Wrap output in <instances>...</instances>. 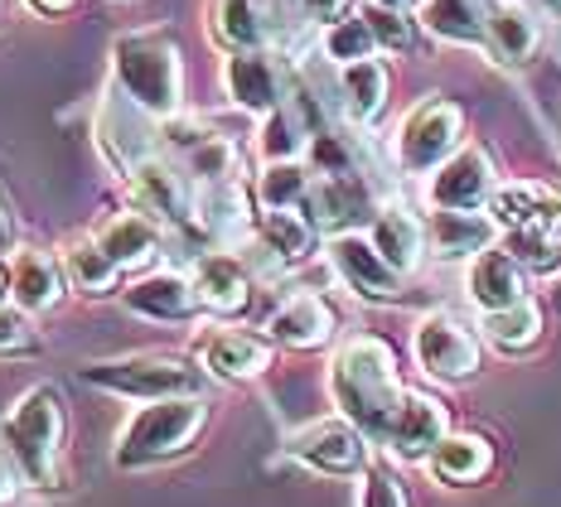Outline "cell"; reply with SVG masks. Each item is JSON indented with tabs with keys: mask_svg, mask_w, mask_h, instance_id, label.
<instances>
[{
	"mask_svg": "<svg viewBox=\"0 0 561 507\" xmlns=\"http://www.w3.org/2000/svg\"><path fill=\"white\" fill-rule=\"evenodd\" d=\"M194 286H198L204 310H214V314H242L252 304V276L238 256H224V252L204 256L194 270Z\"/></svg>",
	"mask_w": 561,
	"mask_h": 507,
	"instance_id": "21",
	"label": "cell"
},
{
	"mask_svg": "<svg viewBox=\"0 0 561 507\" xmlns=\"http://www.w3.org/2000/svg\"><path fill=\"white\" fill-rule=\"evenodd\" d=\"M214 39L224 49H262L266 25H262V5L256 0H214Z\"/></svg>",
	"mask_w": 561,
	"mask_h": 507,
	"instance_id": "33",
	"label": "cell"
},
{
	"mask_svg": "<svg viewBox=\"0 0 561 507\" xmlns=\"http://www.w3.org/2000/svg\"><path fill=\"white\" fill-rule=\"evenodd\" d=\"M431 474L446 479V483H479L494 474V445L474 430H460V435H446V440L431 450Z\"/></svg>",
	"mask_w": 561,
	"mask_h": 507,
	"instance_id": "24",
	"label": "cell"
},
{
	"mask_svg": "<svg viewBox=\"0 0 561 507\" xmlns=\"http://www.w3.org/2000/svg\"><path fill=\"white\" fill-rule=\"evenodd\" d=\"M10 242H15V222H10V208L0 204V252H10Z\"/></svg>",
	"mask_w": 561,
	"mask_h": 507,
	"instance_id": "45",
	"label": "cell"
},
{
	"mask_svg": "<svg viewBox=\"0 0 561 507\" xmlns=\"http://www.w3.org/2000/svg\"><path fill=\"white\" fill-rule=\"evenodd\" d=\"M330 392H334L339 416L354 420L368 440H388L397 411H402V401H407L392 344H382V338H373V334L348 338L330 362Z\"/></svg>",
	"mask_w": 561,
	"mask_h": 507,
	"instance_id": "1",
	"label": "cell"
},
{
	"mask_svg": "<svg viewBox=\"0 0 561 507\" xmlns=\"http://www.w3.org/2000/svg\"><path fill=\"white\" fill-rule=\"evenodd\" d=\"M334 310H330V300L324 295H310V290H300V295H290L286 304L266 320V334L276 338V344H286V348H324L334 338Z\"/></svg>",
	"mask_w": 561,
	"mask_h": 507,
	"instance_id": "19",
	"label": "cell"
},
{
	"mask_svg": "<svg viewBox=\"0 0 561 507\" xmlns=\"http://www.w3.org/2000/svg\"><path fill=\"white\" fill-rule=\"evenodd\" d=\"M190 174L198 184H228L238 180V146L228 136H208L190 150Z\"/></svg>",
	"mask_w": 561,
	"mask_h": 507,
	"instance_id": "37",
	"label": "cell"
},
{
	"mask_svg": "<svg viewBox=\"0 0 561 507\" xmlns=\"http://www.w3.org/2000/svg\"><path fill=\"white\" fill-rule=\"evenodd\" d=\"M494 194V164L479 146H460L455 155L431 174V204L436 208H484Z\"/></svg>",
	"mask_w": 561,
	"mask_h": 507,
	"instance_id": "12",
	"label": "cell"
},
{
	"mask_svg": "<svg viewBox=\"0 0 561 507\" xmlns=\"http://www.w3.org/2000/svg\"><path fill=\"white\" fill-rule=\"evenodd\" d=\"M330 262L354 295H364V300H397V276L402 270L388 266V256L373 246V238L364 242L358 232H339L330 242Z\"/></svg>",
	"mask_w": 561,
	"mask_h": 507,
	"instance_id": "10",
	"label": "cell"
},
{
	"mask_svg": "<svg viewBox=\"0 0 561 507\" xmlns=\"http://www.w3.org/2000/svg\"><path fill=\"white\" fill-rule=\"evenodd\" d=\"M310 184L314 180L300 160H272L262 170V180H256V198H262V208H300Z\"/></svg>",
	"mask_w": 561,
	"mask_h": 507,
	"instance_id": "34",
	"label": "cell"
},
{
	"mask_svg": "<svg viewBox=\"0 0 561 507\" xmlns=\"http://www.w3.org/2000/svg\"><path fill=\"white\" fill-rule=\"evenodd\" d=\"M64 280L78 295H112L122 280V266L112 262V252L98 238H73L64 246Z\"/></svg>",
	"mask_w": 561,
	"mask_h": 507,
	"instance_id": "27",
	"label": "cell"
},
{
	"mask_svg": "<svg viewBox=\"0 0 561 507\" xmlns=\"http://www.w3.org/2000/svg\"><path fill=\"white\" fill-rule=\"evenodd\" d=\"M204 368L224 382H252L272 368L276 358V338H262V334H248V329H218V334L204 338L198 348Z\"/></svg>",
	"mask_w": 561,
	"mask_h": 507,
	"instance_id": "15",
	"label": "cell"
},
{
	"mask_svg": "<svg viewBox=\"0 0 561 507\" xmlns=\"http://www.w3.org/2000/svg\"><path fill=\"white\" fill-rule=\"evenodd\" d=\"M364 507H412L392 469H364Z\"/></svg>",
	"mask_w": 561,
	"mask_h": 507,
	"instance_id": "41",
	"label": "cell"
},
{
	"mask_svg": "<svg viewBox=\"0 0 561 507\" xmlns=\"http://www.w3.org/2000/svg\"><path fill=\"white\" fill-rule=\"evenodd\" d=\"M5 290H10V270L0 266V300H5Z\"/></svg>",
	"mask_w": 561,
	"mask_h": 507,
	"instance_id": "48",
	"label": "cell"
},
{
	"mask_svg": "<svg viewBox=\"0 0 561 507\" xmlns=\"http://www.w3.org/2000/svg\"><path fill=\"white\" fill-rule=\"evenodd\" d=\"M256 228H262L266 252H276V262H306L314 252V232H320L300 208H266Z\"/></svg>",
	"mask_w": 561,
	"mask_h": 507,
	"instance_id": "30",
	"label": "cell"
},
{
	"mask_svg": "<svg viewBox=\"0 0 561 507\" xmlns=\"http://www.w3.org/2000/svg\"><path fill=\"white\" fill-rule=\"evenodd\" d=\"M533 5H537V10H547V15H557V20H561V0H533Z\"/></svg>",
	"mask_w": 561,
	"mask_h": 507,
	"instance_id": "46",
	"label": "cell"
},
{
	"mask_svg": "<svg viewBox=\"0 0 561 507\" xmlns=\"http://www.w3.org/2000/svg\"><path fill=\"white\" fill-rule=\"evenodd\" d=\"M126 310H136L140 320H160V324H184L204 310L198 286L180 270H156V276H140L136 286H126Z\"/></svg>",
	"mask_w": 561,
	"mask_h": 507,
	"instance_id": "16",
	"label": "cell"
},
{
	"mask_svg": "<svg viewBox=\"0 0 561 507\" xmlns=\"http://www.w3.org/2000/svg\"><path fill=\"white\" fill-rule=\"evenodd\" d=\"M450 435V411L440 396L431 392H407L402 411H397L392 430H388V450L397 459H431V450H436L440 440Z\"/></svg>",
	"mask_w": 561,
	"mask_h": 507,
	"instance_id": "11",
	"label": "cell"
},
{
	"mask_svg": "<svg viewBox=\"0 0 561 507\" xmlns=\"http://www.w3.org/2000/svg\"><path fill=\"white\" fill-rule=\"evenodd\" d=\"M20 483H25L20 464L10 459V450H0V507H10V503L20 498Z\"/></svg>",
	"mask_w": 561,
	"mask_h": 507,
	"instance_id": "42",
	"label": "cell"
},
{
	"mask_svg": "<svg viewBox=\"0 0 561 507\" xmlns=\"http://www.w3.org/2000/svg\"><path fill=\"white\" fill-rule=\"evenodd\" d=\"M484 338L494 348H504V353L533 348L537 338H542V310H537V300L523 295V300L508 304V310H489L484 314Z\"/></svg>",
	"mask_w": 561,
	"mask_h": 507,
	"instance_id": "31",
	"label": "cell"
},
{
	"mask_svg": "<svg viewBox=\"0 0 561 507\" xmlns=\"http://www.w3.org/2000/svg\"><path fill=\"white\" fill-rule=\"evenodd\" d=\"M537 20L528 15L523 5H513V0H494L489 5V44L484 49L494 54V64H528L537 54Z\"/></svg>",
	"mask_w": 561,
	"mask_h": 507,
	"instance_id": "25",
	"label": "cell"
},
{
	"mask_svg": "<svg viewBox=\"0 0 561 507\" xmlns=\"http://www.w3.org/2000/svg\"><path fill=\"white\" fill-rule=\"evenodd\" d=\"M204 426H208L204 396H160L126 420L122 440H116V450H112V464L116 469H150V464H160V459H174L190 450Z\"/></svg>",
	"mask_w": 561,
	"mask_h": 507,
	"instance_id": "4",
	"label": "cell"
},
{
	"mask_svg": "<svg viewBox=\"0 0 561 507\" xmlns=\"http://www.w3.org/2000/svg\"><path fill=\"white\" fill-rule=\"evenodd\" d=\"M112 68L122 92L146 116H174L184 107V64L170 30H136L112 44Z\"/></svg>",
	"mask_w": 561,
	"mask_h": 507,
	"instance_id": "2",
	"label": "cell"
},
{
	"mask_svg": "<svg viewBox=\"0 0 561 507\" xmlns=\"http://www.w3.org/2000/svg\"><path fill=\"white\" fill-rule=\"evenodd\" d=\"M416 362L426 368L431 377H440V382H465V377L479 372V338L474 329L465 320H455V314H426V320L416 324Z\"/></svg>",
	"mask_w": 561,
	"mask_h": 507,
	"instance_id": "8",
	"label": "cell"
},
{
	"mask_svg": "<svg viewBox=\"0 0 561 507\" xmlns=\"http://www.w3.org/2000/svg\"><path fill=\"white\" fill-rule=\"evenodd\" d=\"M198 222H204L208 238H232V232L248 228V194H242L238 180L228 184H204V198H198Z\"/></svg>",
	"mask_w": 561,
	"mask_h": 507,
	"instance_id": "32",
	"label": "cell"
},
{
	"mask_svg": "<svg viewBox=\"0 0 561 507\" xmlns=\"http://www.w3.org/2000/svg\"><path fill=\"white\" fill-rule=\"evenodd\" d=\"M373 246L388 256L392 270H416L421 266V252H426V228L407 214V208H382L373 218Z\"/></svg>",
	"mask_w": 561,
	"mask_h": 507,
	"instance_id": "28",
	"label": "cell"
},
{
	"mask_svg": "<svg viewBox=\"0 0 561 507\" xmlns=\"http://www.w3.org/2000/svg\"><path fill=\"white\" fill-rule=\"evenodd\" d=\"M286 454L300 459L314 474H364L368 469V435L354 420H314L286 440Z\"/></svg>",
	"mask_w": 561,
	"mask_h": 507,
	"instance_id": "7",
	"label": "cell"
},
{
	"mask_svg": "<svg viewBox=\"0 0 561 507\" xmlns=\"http://www.w3.org/2000/svg\"><path fill=\"white\" fill-rule=\"evenodd\" d=\"M34 15H68L73 10V0H25Z\"/></svg>",
	"mask_w": 561,
	"mask_h": 507,
	"instance_id": "44",
	"label": "cell"
},
{
	"mask_svg": "<svg viewBox=\"0 0 561 507\" xmlns=\"http://www.w3.org/2000/svg\"><path fill=\"white\" fill-rule=\"evenodd\" d=\"M494 228L499 222L484 218L479 208H470V214H465V208H436L426 238L436 246V256H479L494 242Z\"/></svg>",
	"mask_w": 561,
	"mask_h": 507,
	"instance_id": "23",
	"label": "cell"
},
{
	"mask_svg": "<svg viewBox=\"0 0 561 507\" xmlns=\"http://www.w3.org/2000/svg\"><path fill=\"white\" fill-rule=\"evenodd\" d=\"M300 5H306L310 20H330V25L348 15V0H300Z\"/></svg>",
	"mask_w": 561,
	"mask_h": 507,
	"instance_id": "43",
	"label": "cell"
},
{
	"mask_svg": "<svg viewBox=\"0 0 561 507\" xmlns=\"http://www.w3.org/2000/svg\"><path fill=\"white\" fill-rule=\"evenodd\" d=\"M224 82L228 97L238 102L242 112H276L280 107V68L266 58L262 49H238L224 64Z\"/></svg>",
	"mask_w": 561,
	"mask_h": 507,
	"instance_id": "20",
	"label": "cell"
},
{
	"mask_svg": "<svg viewBox=\"0 0 561 507\" xmlns=\"http://www.w3.org/2000/svg\"><path fill=\"white\" fill-rule=\"evenodd\" d=\"M508 252L523 262V270H537V276L561 270V238L557 232H537V228L508 232Z\"/></svg>",
	"mask_w": 561,
	"mask_h": 507,
	"instance_id": "38",
	"label": "cell"
},
{
	"mask_svg": "<svg viewBox=\"0 0 561 507\" xmlns=\"http://www.w3.org/2000/svg\"><path fill=\"white\" fill-rule=\"evenodd\" d=\"M373 49H378V39H373L364 15H344V20H334V25L324 30V54H330L339 68L358 64V58H373Z\"/></svg>",
	"mask_w": 561,
	"mask_h": 507,
	"instance_id": "36",
	"label": "cell"
},
{
	"mask_svg": "<svg viewBox=\"0 0 561 507\" xmlns=\"http://www.w3.org/2000/svg\"><path fill=\"white\" fill-rule=\"evenodd\" d=\"M373 5H388V10H412L416 0H373Z\"/></svg>",
	"mask_w": 561,
	"mask_h": 507,
	"instance_id": "47",
	"label": "cell"
},
{
	"mask_svg": "<svg viewBox=\"0 0 561 507\" xmlns=\"http://www.w3.org/2000/svg\"><path fill=\"white\" fill-rule=\"evenodd\" d=\"M306 140H310L306 122H300L290 107L266 112V122H262V155H266V164H272V160H300Z\"/></svg>",
	"mask_w": 561,
	"mask_h": 507,
	"instance_id": "35",
	"label": "cell"
},
{
	"mask_svg": "<svg viewBox=\"0 0 561 507\" xmlns=\"http://www.w3.org/2000/svg\"><path fill=\"white\" fill-rule=\"evenodd\" d=\"M34 353H44V338L39 329L25 320V310H5L0 304V358H34Z\"/></svg>",
	"mask_w": 561,
	"mask_h": 507,
	"instance_id": "40",
	"label": "cell"
},
{
	"mask_svg": "<svg viewBox=\"0 0 561 507\" xmlns=\"http://www.w3.org/2000/svg\"><path fill=\"white\" fill-rule=\"evenodd\" d=\"M83 382L116 396L160 401V396H204L208 368L180 358V353H131V358H102L83 368Z\"/></svg>",
	"mask_w": 561,
	"mask_h": 507,
	"instance_id": "5",
	"label": "cell"
},
{
	"mask_svg": "<svg viewBox=\"0 0 561 507\" xmlns=\"http://www.w3.org/2000/svg\"><path fill=\"white\" fill-rule=\"evenodd\" d=\"M306 218L314 222L320 232H354L358 222L378 218L373 214V198H368V184L358 174H320L306 194Z\"/></svg>",
	"mask_w": 561,
	"mask_h": 507,
	"instance_id": "9",
	"label": "cell"
},
{
	"mask_svg": "<svg viewBox=\"0 0 561 507\" xmlns=\"http://www.w3.org/2000/svg\"><path fill=\"white\" fill-rule=\"evenodd\" d=\"M64 435H68V411L54 387H34L10 406L0 420V440H5L10 459L34 488H54L58 483V459H64Z\"/></svg>",
	"mask_w": 561,
	"mask_h": 507,
	"instance_id": "3",
	"label": "cell"
},
{
	"mask_svg": "<svg viewBox=\"0 0 561 507\" xmlns=\"http://www.w3.org/2000/svg\"><path fill=\"white\" fill-rule=\"evenodd\" d=\"M421 25L446 44H489V0H421Z\"/></svg>",
	"mask_w": 561,
	"mask_h": 507,
	"instance_id": "22",
	"label": "cell"
},
{
	"mask_svg": "<svg viewBox=\"0 0 561 507\" xmlns=\"http://www.w3.org/2000/svg\"><path fill=\"white\" fill-rule=\"evenodd\" d=\"M364 20H368L373 39H378V49H388V54H412L416 49V25L407 20V10L373 5V10H364Z\"/></svg>",
	"mask_w": 561,
	"mask_h": 507,
	"instance_id": "39",
	"label": "cell"
},
{
	"mask_svg": "<svg viewBox=\"0 0 561 507\" xmlns=\"http://www.w3.org/2000/svg\"><path fill=\"white\" fill-rule=\"evenodd\" d=\"M489 214H494L499 228L508 232H523V228H537V232H561V194L537 180H513V184H494L489 194Z\"/></svg>",
	"mask_w": 561,
	"mask_h": 507,
	"instance_id": "14",
	"label": "cell"
},
{
	"mask_svg": "<svg viewBox=\"0 0 561 507\" xmlns=\"http://www.w3.org/2000/svg\"><path fill=\"white\" fill-rule=\"evenodd\" d=\"M470 300L479 310H508V304L523 300V290H528V270L523 262L508 252V246H484V252L470 262Z\"/></svg>",
	"mask_w": 561,
	"mask_h": 507,
	"instance_id": "17",
	"label": "cell"
},
{
	"mask_svg": "<svg viewBox=\"0 0 561 507\" xmlns=\"http://www.w3.org/2000/svg\"><path fill=\"white\" fill-rule=\"evenodd\" d=\"M465 140V112L450 97H426L397 131V160L407 174L440 170Z\"/></svg>",
	"mask_w": 561,
	"mask_h": 507,
	"instance_id": "6",
	"label": "cell"
},
{
	"mask_svg": "<svg viewBox=\"0 0 561 507\" xmlns=\"http://www.w3.org/2000/svg\"><path fill=\"white\" fill-rule=\"evenodd\" d=\"M64 262H54L49 252L39 246H20L10 256V300L20 304L25 314H44L64 300Z\"/></svg>",
	"mask_w": 561,
	"mask_h": 507,
	"instance_id": "18",
	"label": "cell"
},
{
	"mask_svg": "<svg viewBox=\"0 0 561 507\" xmlns=\"http://www.w3.org/2000/svg\"><path fill=\"white\" fill-rule=\"evenodd\" d=\"M126 188H131V204L156 222H190V214H194L184 174H174L170 164L156 155L136 160L131 170H126Z\"/></svg>",
	"mask_w": 561,
	"mask_h": 507,
	"instance_id": "13",
	"label": "cell"
},
{
	"mask_svg": "<svg viewBox=\"0 0 561 507\" xmlns=\"http://www.w3.org/2000/svg\"><path fill=\"white\" fill-rule=\"evenodd\" d=\"M339 92H344V112L354 116L358 126L378 122L382 107H388V68H382L378 58L344 64V73H339Z\"/></svg>",
	"mask_w": 561,
	"mask_h": 507,
	"instance_id": "29",
	"label": "cell"
},
{
	"mask_svg": "<svg viewBox=\"0 0 561 507\" xmlns=\"http://www.w3.org/2000/svg\"><path fill=\"white\" fill-rule=\"evenodd\" d=\"M98 242L107 246L112 262L122 270H136V266H146L150 256L160 252V222L146 218L140 208H136V214H116V218L102 222Z\"/></svg>",
	"mask_w": 561,
	"mask_h": 507,
	"instance_id": "26",
	"label": "cell"
}]
</instances>
